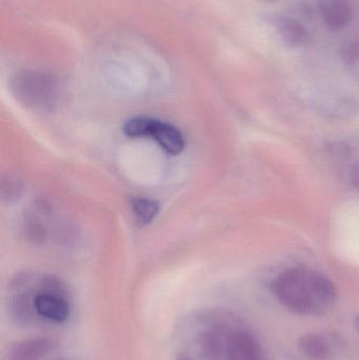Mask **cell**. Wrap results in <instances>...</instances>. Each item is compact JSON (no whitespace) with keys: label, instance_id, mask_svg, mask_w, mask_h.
Masks as SVG:
<instances>
[{"label":"cell","instance_id":"obj_3","mask_svg":"<svg viewBox=\"0 0 359 360\" xmlns=\"http://www.w3.org/2000/svg\"><path fill=\"white\" fill-rule=\"evenodd\" d=\"M124 133L131 139H152L170 155H178L185 147V139L178 129L154 118H131L124 124Z\"/></svg>","mask_w":359,"mask_h":360},{"label":"cell","instance_id":"obj_11","mask_svg":"<svg viewBox=\"0 0 359 360\" xmlns=\"http://www.w3.org/2000/svg\"><path fill=\"white\" fill-rule=\"evenodd\" d=\"M276 31L285 44L289 46H299L305 41L307 32L305 27L289 17H280L275 22Z\"/></svg>","mask_w":359,"mask_h":360},{"label":"cell","instance_id":"obj_6","mask_svg":"<svg viewBox=\"0 0 359 360\" xmlns=\"http://www.w3.org/2000/svg\"><path fill=\"white\" fill-rule=\"evenodd\" d=\"M225 359L265 360V355L253 334L246 330L235 329L228 336Z\"/></svg>","mask_w":359,"mask_h":360},{"label":"cell","instance_id":"obj_2","mask_svg":"<svg viewBox=\"0 0 359 360\" xmlns=\"http://www.w3.org/2000/svg\"><path fill=\"white\" fill-rule=\"evenodd\" d=\"M272 292L280 304L299 315L318 314L322 309L311 287L308 269L292 268L280 273L271 285Z\"/></svg>","mask_w":359,"mask_h":360},{"label":"cell","instance_id":"obj_10","mask_svg":"<svg viewBox=\"0 0 359 360\" xmlns=\"http://www.w3.org/2000/svg\"><path fill=\"white\" fill-rule=\"evenodd\" d=\"M310 287L316 300L322 306H330L339 298V291L332 281L322 273L308 269Z\"/></svg>","mask_w":359,"mask_h":360},{"label":"cell","instance_id":"obj_1","mask_svg":"<svg viewBox=\"0 0 359 360\" xmlns=\"http://www.w3.org/2000/svg\"><path fill=\"white\" fill-rule=\"evenodd\" d=\"M33 304L38 321L61 325L71 316L69 290L52 275L33 273Z\"/></svg>","mask_w":359,"mask_h":360},{"label":"cell","instance_id":"obj_18","mask_svg":"<svg viewBox=\"0 0 359 360\" xmlns=\"http://www.w3.org/2000/svg\"><path fill=\"white\" fill-rule=\"evenodd\" d=\"M263 1H265V2H275V1H278V0H263Z\"/></svg>","mask_w":359,"mask_h":360},{"label":"cell","instance_id":"obj_12","mask_svg":"<svg viewBox=\"0 0 359 360\" xmlns=\"http://www.w3.org/2000/svg\"><path fill=\"white\" fill-rule=\"evenodd\" d=\"M133 215L137 224L147 226L151 224L159 212V205L155 200L145 197H137L131 202Z\"/></svg>","mask_w":359,"mask_h":360},{"label":"cell","instance_id":"obj_17","mask_svg":"<svg viewBox=\"0 0 359 360\" xmlns=\"http://www.w3.org/2000/svg\"><path fill=\"white\" fill-rule=\"evenodd\" d=\"M354 327H355L356 331L359 332V315H356L354 319Z\"/></svg>","mask_w":359,"mask_h":360},{"label":"cell","instance_id":"obj_15","mask_svg":"<svg viewBox=\"0 0 359 360\" xmlns=\"http://www.w3.org/2000/svg\"><path fill=\"white\" fill-rule=\"evenodd\" d=\"M349 179L352 186L359 192V162L352 165L350 168Z\"/></svg>","mask_w":359,"mask_h":360},{"label":"cell","instance_id":"obj_5","mask_svg":"<svg viewBox=\"0 0 359 360\" xmlns=\"http://www.w3.org/2000/svg\"><path fill=\"white\" fill-rule=\"evenodd\" d=\"M8 313L21 327L34 325L38 319L33 304V273L18 275L8 290Z\"/></svg>","mask_w":359,"mask_h":360},{"label":"cell","instance_id":"obj_13","mask_svg":"<svg viewBox=\"0 0 359 360\" xmlns=\"http://www.w3.org/2000/svg\"><path fill=\"white\" fill-rule=\"evenodd\" d=\"M339 58L348 67L355 65L359 61V40L346 42L339 50Z\"/></svg>","mask_w":359,"mask_h":360},{"label":"cell","instance_id":"obj_4","mask_svg":"<svg viewBox=\"0 0 359 360\" xmlns=\"http://www.w3.org/2000/svg\"><path fill=\"white\" fill-rule=\"evenodd\" d=\"M11 84L17 98L30 107L44 109L51 107L56 99V79L44 72H19Z\"/></svg>","mask_w":359,"mask_h":360},{"label":"cell","instance_id":"obj_8","mask_svg":"<svg viewBox=\"0 0 359 360\" xmlns=\"http://www.w3.org/2000/svg\"><path fill=\"white\" fill-rule=\"evenodd\" d=\"M322 12L326 25L334 31H341L351 22V6L347 0H325Z\"/></svg>","mask_w":359,"mask_h":360},{"label":"cell","instance_id":"obj_19","mask_svg":"<svg viewBox=\"0 0 359 360\" xmlns=\"http://www.w3.org/2000/svg\"><path fill=\"white\" fill-rule=\"evenodd\" d=\"M54 360H69V359H54Z\"/></svg>","mask_w":359,"mask_h":360},{"label":"cell","instance_id":"obj_7","mask_svg":"<svg viewBox=\"0 0 359 360\" xmlns=\"http://www.w3.org/2000/svg\"><path fill=\"white\" fill-rule=\"evenodd\" d=\"M55 347L56 344L52 338H27L11 347L6 360H44L55 350Z\"/></svg>","mask_w":359,"mask_h":360},{"label":"cell","instance_id":"obj_16","mask_svg":"<svg viewBox=\"0 0 359 360\" xmlns=\"http://www.w3.org/2000/svg\"><path fill=\"white\" fill-rule=\"evenodd\" d=\"M175 360H194L190 355L188 354H179Z\"/></svg>","mask_w":359,"mask_h":360},{"label":"cell","instance_id":"obj_14","mask_svg":"<svg viewBox=\"0 0 359 360\" xmlns=\"http://www.w3.org/2000/svg\"><path fill=\"white\" fill-rule=\"evenodd\" d=\"M326 149L329 155L337 158V160H348L352 155L351 146L348 145L345 141H331L326 146Z\"/></svg>","mask_w":359,"mask_h":360},{"label":"cell","instance_id":"obj_9","mask_svg":"<svg viewBox=\"0 0 359 360\" xmlns=\"http://www.w3.org/2000/svg\"><path fill=\"white\" fill-rule=\"evenodd\" d=\"M301 352L311 360H328L332 355L330 342L318 333L303 334L297 340Z\"/></svg>","mask_w":359,"mask_h":360}]
</instances>
